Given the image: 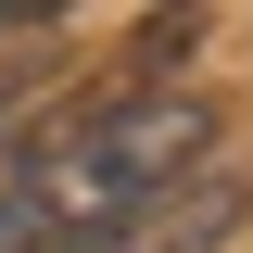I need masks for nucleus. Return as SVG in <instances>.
I'll list each match as a JSON object with an SVG mask.
<instances>
[{"label":"nucleus","mask_w":253,"mask_h":253,"mask_svg":"<svg viewBox=\"0 0 253 253\" xmlns=\"http://www.w3.org/2000/svg\"><path fill=\"white\" fill-rule=\"evenodd\" d=\"M215 152V101L203 89H114L76 126L26 139L0 165V253H114L126 228L177 203V177Z\"/></svg>","instance_id":"nucleus-1"},{"label":"nucleus","mask_w":253,"mask_h":253,"mask_svg":"<svg viewBox=\"0 0 253 253\" xmlns=\"http://www.w3.org/2000/svg\"><path fill=\"white\" fill-rule=\"evenodd\" d=\"M228 228H241V190H228V177H203V190H190V203H152V215L126 228L114 253H215Z\"/></svg>","instance_id":"nucleus-2"}]
</instances>
